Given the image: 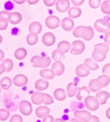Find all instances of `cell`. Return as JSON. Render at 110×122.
Listing matches in <instances>:
<instances>
[{
  "instance_id": "1",
  "label": "cell",
  "mask_w": 110,
  "mask_h": 122,
  "mask_svg": "<svg viewBox=\"0 0 110 122\" xmlns=\"http://www.w3.org/2000/svg\"><path fill=\"white\" fill-rule=\"evenodd\" d=\"M109 51V45L106 43H100L94 46L92 53V59L95 62H100L104 61L107 57V53Z\"/></svg>"
},
{
  "instance_id": "2",
  "label": "cell",
  "mask_w": 110,
  "mask_h": 122,
  "mask_svg": "<svg viewBox=\"0 0 110 122\" xmlns=\"http://www.w3.org/2000/svg\"><path fill=\"white\" fill-rule=\"evenodd\" d=\"M30 61L34 67L46 69L51 64L52 60L49 57H41L36 55L32 57Z\"/></svg>"
},
{
  "instance_id": "3",
  "label": "cell",
  "mask_w": 110,
  "mask_h": 122,
  "mask_svg": "<svg viewBox=\"0 0 110 122\" xmlns=\"http://www.w3.org/2000/svg\"><path fill=\"white\" fill-rule=\"evenodd\" d=\"M95 29L100 33H107L110 29V24L109 21H106L105 19H97L94 23Z\"/></svg>"
},
{
  "instance_id": "4",
  "label": "cell",
  "mask_w": 110,
  "mask_h": 122,
  "mask_svg": "<svg viewBox=\"0 0 110 122\" xmlns=\"http://www.w3.org/2000/svg\"><path fill=\"white\" fill-rule=\"evenodd\" d=\"M86 107L91 111H95L99 108L100 103L96 98L93 96H88L84 99Z\"/></svg>"
},
{
  "instance_id": "5",
  "label": "cell",
  "mask_w": 110,
  "mask_h": 122,
  "mask_svg": "<svg viewBox=\"0 0 110 122\" xmlns=\"http://www.w3.org/2000/svg\"><path fill=\"white\" fill-rule=\"evenodd\" d=\"M75 118L79 120L80 122H88L91 120L92 117L91 114L89 111L85 110H77L74 112Z\"/></svg>"
},
{
  "instance_id": "6",
  "label": "cell",
  "mask_w": 110,
  "mask_h": 122,
  "mask_svg": "<svg viewBox=\"0 0 110 122\" xmlns=\"http://www.w3.org/2000/svg\"><path fill=\"white\" fill-rule=\"evenodd\" d=\"M85 48H86L85 44L82 41H75L72 42V48L71 49V53L73 55H80L84 51Z\"/></svg>"
},
{
  "instance_id": "7",
  "label": "cell",
  "mask_w": 110,
  "mask_h": 122,
  "mask_svg": "<svg viewBox=\"0 0 110 122\" xmlns=\"http://www.w3.org/2000/svg\"><path fill=\"white\" fill-rule=\"evenodd\" d=\"M94 30L91 26H83V28L80 31V37L83 38L86 41H91L94 37Z\"/></svg>"
},
{
  "instance_id": "8",
  "label": "cell",
  "mask_w": 110,
  "mask_h": 122,
  "mask_svg": "<svg viewBox=\"0 0 110 122\" xmlns=\"http://www.w3.org/2000/svg\"><path fill=\"white\" fill-rule=\"evenodd\" d=\"M59 18L55 15H50L47 17L45 20V24L49 29L54 30L58 28L60 25Z\"/></svg>"
},
{
  "instance_id": "9",
  "label": "cell",
  "mask_w": 110,
  "mask_h": 122,
  "mask_svg": "<svg viewBox=\"0 0 110 122\" xmlns=\"http://www.w3.org/2000/svg\"><path fill=\"white\" fill-rule=\"evenodd\" d=\"M19 110L24 116H30L32 112V104L27 100H23L19 103Z\"/></svg>"
},
{
  "instance_id": "10",
  "label": "cell",
  "mask_w": 110,
  "mask_h": 122,
  "mask_svg": "<svg viewBox=\"0 0 110 122\" xmlns=\"http://www.w3.org/2000/svg\"><path fill=\"white\" fill-rule=\"evenodd\" d=\"M28 77L23 74L17 75L13 78V84L17 87L25 86L28 84Z\"/></svg>"
},
{
  "instance_id": "11",
  "label": "cell",
  "mask_w": 110,
  "mask_h": 122,
  "mask_svg": "<svg viewBox=\"0 0 110 122\" xmlns=\"http://www.w3.org/2000/svg\"><path fill=\"white\" fill-rule=\"evenodd\" d=\"M51 70L55 74V76H61L64 72L65 66L61 61H55L52 65Z\"/></svg>"
},
{
  "instance_id": "12",
  "label": "cell",
  "mask_w": 110,
  "mask_h": 122,
  "mask_svg": "<svg viewBox=\"0 0 110 122\" xmlns=\"http://www.w3.org/2000/svg\"><path fill=\"white\" fill-rule=\"evenodd\" d=\"M42 42L47 46H52L55 44V36L51 32H47L42 36Z\"/></svg>"
},
{
  "instance_id": "13",
  "label": "cell",
  "mask_w": 110,
  "mask_h": 122,
  "mask_svg": "<svg viewBox=\"0 0 110 122\" xmlns=\"http://www.w3.org/2000/svg\"><path fill=\"white\" fill-rule=\"evenodd\" d=\"M45 100V93L36 91L31 97V101L35 105H41L44 103Z\"/></svg>"
},
{
  "instance_id": "14",
  "label": "cell",
  "mask_w": 110,
  "mask_h": 122,
  "mask_svg": "<svg viewBox=\"0 0 110 122\" xmlns=\"http://www.w3.org/2000/svg\"><path fill=\"white\" fill-rule=\"evenodd\" d=\"M56 9L59 12H65L70 8V1L69 0H59L55 3Z\"/></svg>"
},
{
  "instance_id": "15",
  "label": "cell",
  "mask_w": 110,
  "mask_h": 122,
  "mask_svg": "<svg viewBox=\"0 0 110 122\" xmlns=\"http://www.w3.org/2000/svg\"><path fill=\"white\" fill-rule=\"evenodd\" d=\"M103 87L102 82L99 78L92 79L89 83V91L91 92H99Z\"/></svg>"
},
{
  "instance_id": "16",
  "label": "cell",
  "mask_w": 110,
  "mask_h": 122,
  "mask_svg": "<svg viewBox=\"0 0 110 122\" xmlns=\"http://www.w3.org/2000/svg\"><path fill=\"white\" fill-rule=\"evenodd\" d=\"M110 97V94L106 91H100L96 95L95 98L99 102L100 105H104L107 102L108 99Z\"/></svg>"
},
{
  "instance_id": "17",
  "label": "cell",
  "mask_w": 110,
  "mask_h": 122,
  "mask_svg": "<svg viewBox=\"0 0 110 122\" xmlns=\"http://www.w3.org/2000/svg\"><path fill=\"white\" fill-rule=\"evenodd\" d=\"M74 21L70 17H64L61 21V26L63 29L67 32L71 31L74 28Z\"/></svg>"
},
{
  "instance_id": "18",
  "label": "cell",
  "mask_w": 110,
  "mask_h": 122,
  "mask_svg": "<svg viewBox=\"0 0 110 122\" xmlns=\"http://www.w3.org/2000/svg\"><path fill=\"white\" fill-rule=\"evenodd\" d=\"M50 109L47 106L41 105L39 106L36 110V115L39 118H45L49 115Z\"/></svg>"
},
{
  "instance_id": "19",
  "label": "cell",
  "mask_w": 110,
  "mask_h": 122,
  "mask_svg": "<svg viewBox=\"0 0 110 122\" xmlns=\"http://www.w3.org/2000/svg\"><path fill=\"white\" fill-rule=\"evenodd\" d=\"M39 75L43 78V80H52L55 78V73L51 69H42L39 72Z\"/></svg>"
},
{
  "instance_id": "20",
  "label": "cell",
  "mask_w": 110,
  "mask_h": 122,
  "mask_svg": "<svg viewBox=\"0 0 110 122\" xmlns=\"http://www.w3.org/2000/svg\"><path fill=\"white\" fill-rule=\"evenodd\" d=\"M75 73L79 77H86L89 75L90 71L83 64H79L75 69Z\"/></svg>"
},
{
  "instance_id": "21",
  "label": "cell",
  "mask_w": 110,
  "mask_h": 122,
  "mask_svg": "<svg viewBox=\"0 0 110 122\" xmlns=\"http://www.w3.org/2000/svg\"><path fill=\"white\" fill-rule=\"evenodd\" d=\"M42 29V25L38 21L32 22L29 26V32H30V33H34V34L38 35L41 32Z\"/></svg>"
},
{
  "instance_id": "22",
  "label": "cell",
  "mask_w": 110,
  "mask_h": 122,
  "mask_svg": "<svg viewBox=\"0 0 110 122\" xmlns=\"http://www.w3.org/2000/svg\"><path fill=\"white\" fill-rule=\"evenodd\" d=\"M49 82L47 80H43V79H39L35 83V87L39 92L42 91L46 90L48 88Z\"/></svg>"
},
{
  "instance_id": "23",
  "label": "cell",
  "mask_w": 110,
  "mask_h": 122,
  "mask_svg": "<svg viewBox=\"0 0 110 122\" xmlns=\"http://www.w3.org/2000/svg\"><path fill=\"white\" fill-rule=\"evenodd\" d=\"M85 67H86L88 70H93V71H95L97 70L99 68V64H98L96 62L93 61V59L88 58L86 59L84 62V64Z\"/></svg>"
},
{
  "instance_id": "24",
  "label": "cell",
  "mask_w": 110,
  "mask_h": 122,
  "mask_svg": "<svg viewBox=\"0 0 110 122\" xmlns=\"http://www.w3.org/2000/svg\"><path fill=\"white\" fill-rule=\"evenodd\" d=\"M82 14V10L79 7H71L68 9V15L71 19L78 18Z\"/></svg>"
},
{
  "instance_id": "25",
  "label": "cell",
  "mask_w": 110,
  "mask_h": 122,
  "mask_svg": "<svg viewBox=\"0 0 110 122\" xmlns=\"http://www.w3.org/2000/svg\"><path fill=\"white\" fill-rule=\"evenodd\" d=\"M53 97L58 101H63L66 98V93L63 89H56L53 92Z\"/></svg>"
},
{
  "instance_id": "26",
  "label": "cell",
  "mask_w": 110,
  "mask_h": 122,
  "mask_svg": "<svg viewBox=\"0 0 110 122\" xmlns=\"http://www.w3.org/2000/svg\"><path fill=\"white\" fill-rule=\"evenodd\" d=\"M57 48L65 53H68L69 51L71 50L72 46L70 42L67 41H62L57 44Z\"/></svg>"
},
{
  "instance_id": "27",
  "label": "cell",
  "mask_w": 110,
  "mask_h": 122,
  "mask_svg": "<svg viewBox=\"0 0 110 122\" xmlns=\"http://www.w3.org/2000/svg\"><path fill=\"white\" fill-rule=\"evenodd\" d=\"M22 18H23L22 15L20 13L15 12L12 13L10 19L9 20V22L12 25H17L21 23Z\"/></svg>"
},
{
  "instance_id": "28",
  "label": "cell",
  "mask_w": 110,
  "mask_h": 122,
  "mask_svg": "<svg viewBox=\"0 0 110 122\" xmlns=\"http://www.w3.org/2000/svg\"><path fill=\"white\" fill-rule=\"evenodd\" d=\"M66 91H67V93L69 97H73L75 96L77 92V84L75 83H70L66 87Z\"/></svg>"
},
{
  "instance_id": "29",
  "label": "cell",
  "mask_w": 110,
  "mask_h": 122,
  "mask_svg": "<svg viewBox=\"0 0 110 122\" xmlns=\"http://www.w3.org/2000/svg\"><path fill=\"white\" fill-rule=\"evenodd\" d=\"M12 84V81L9 77H4L0 81V86L3 90L9 89Z\"/></svg>"
},
{
  "instance_id": "30",
  "label": "cell",
  "mask_w": 110,
  "mask_h": 122,
  "mask_svg": "<svg viewBox=\"0 0 110 122\" xmlns=\"http://www.w3.org/2000/svg\"><path fill=\"white\" fill-rule=\"evenodd\" d=\"M27 55V51L25 49L23 48H19L17 50H16L14 53V56H15L16 59L21 61L26 57Z\"/></svg>"
},
{
  "instance_id": "31",
  "label": "cell",
  "mask_w": 110,
  "mask_h": 122,
  "mask_svg": "<svg viewBox=\"0 0 110 122\" xmlns=\"http://www.w3.org/2000/svg\"><path fill=\"white\" fill-rule=\"evenodd\" d=\"M39 39L38 35L34 33H30L26 37V42L30 46H34L37 42Z\"/></svg>"
},
{
  "instance_id": "32",
  "label": "cell",
  "mask_w": 110,
  "mask_h": 122,
  "mask_svg": "<svg viewBox=\"0 0 110 122\" xmlns=\"http://www.w3.org/2000/svg\"><path fill=\"white\" fill-rule=\"evenodd\" d=\"M52 59L55 61H61L65 58L64 53L59 50H55L52 52Z\"/></svg>"
},
{
  "instance_id": "33",
  "label": "cell",
  "mask_w": 110,
  "mask_h": 122,
  "mask_svg": "<svg viewBox=\"0 0 110 122\" xmlns=\"http://www.w3.org/2000/svg\"><path fill=\"white\" fill-rule=\"evenodd\" d=\"M2 64L4 66L6 72L10 71L14 67V62L11 59H6L5 60H3L2 62Z\"/></svg>"
},
{
  "instance_id": "34",
  "label": "cell",
  "mask_w": 110,
  "mask_h": 122,
  "mask_svg": "<svg viewBox=\"0 0 110 122\" xmlns=\"http://www.w3.org/2000/svg\"><path fill=\"white\" fill-rule=\"evenodd\" d=\"M12 13L9 12L8 11H1L0 12V21L8 23V21L10 19Z\"/></svg>"
},
{
  "instance_id": "35",
  "label": "cell",
  "mask_w": 110,
  "mask_h": 122,
  "mask_svg": "<svg viewBox=\"0 0 110 122\" xmlns=\"http://www.w3.org/2000/svg\"><path fill=\"white\" fill-rule=\"evenodd\" d=\"M83 92H86V93H88V94L90 93V91H89L88 88L86 86H84L83 87H79V88H77V94H76V98L79 101H80V100H83V95L81 94Z\"/></svg>"
},
{
  "instance_id": "36",
  "label": "cell",
  "mask_w": 110,
  "mask_h": 122,
  "mask_svg": "<svg viewBox=\"0 0 110 122\" xmlns=\"http://www.w3.org/2000/svg\"><path fill=\"white\" fill-rule=\"evenodd\" d=\"M102 12L106 14H110V1H104L101 5Z\"/></svg>"
},
{
  "instance_id": "37",
  "label": "cell",
  "mask_w": 110,
  "mask_h": 122,
  "mask_svg": "<svg viewBox=\"0 0 110 122\" xmlns=\"http://www.w3.org/2000/svg\"><path fill=\"white\" fill-rule=\"evenodd\" d=\"M98 78L100 80V82H102V86L103 87H106L107 86L109 85L110 84V78L109 77V76L106 75H103L99 76Z\"/></svg>"
},
{
  "instance_id": "38",
  "label": "cell",
  "mask_w": 110,
  "mask_h": 122,
  "mask_svg": "<svg viewBox=\"0 0 110 122\" xmlns=\"http://www.w3.org/2000/svg\"><path fill=\"white\" fill-rule=\"evenodd\" d=\"M10 114V113L8 110L5 109H0V120L5 121L9 118Z\"/></svg>"
},
{
  "instance_id": "39",
  "label": "cell",
  "mask_w": 110,
  "mask_h": 122,
  "mask_svg": "<svg viewBox=\"0 0 110 122\" xmlns=\"http://www.w3.org/2000/svg\"><path fill=\"white\" fill-rule=\"evenodd\" d=\"M100 0H89V5L91 8L93 9H96L99 8L100 5Z\"/></svg>"
},
{
  "instance_id": "40",
  "label": "cell",
  "mask_w": 110,
  "mask_h": 122,
  "mask_svg": "<svg viewBox=\"0 0 110 122\" xmlns=\"http://www.w3.org/2000/svg\"><path fill=\"white\" fill-rule=\"evenodd\" d=\"M45 102H44V104L45 105H51L54 102V100H53V98L52 96H50L48 94H47V93H45Z\"/></svg>"
},
{
  "instance_id": "41",
  "label": "cell",
  "mask_w": 110,
  "mask_h": 122,
  "mask_svg": "<svg viewBox=\"0 0 110 122\" xmlns=\"http://www.w3.org/2000/svg\"><path fill=\"white\" fill-rule=\"evenodd\" d=\"M83 26H79L75 28L74 30H73V35L74 37L76 38H80V31L83 28Z\"/></svg>"
},
{
  "instance_id": "42",
  "label": "cell",
  "mask_w": 110,
  "mask_h": 122,
  "mask_svg": "<svg viewBox=\"0 0 110 122\" xmlns=\"http://www.w3.org/2000/svg\"><path fill=\"white\" fill-rule=\"evenodd\" d=\"M23 118L19 114H14L12 116H11L9 122H23Z\"/></svg>"
},
{
  "instance_id": "43",
  "label": "cell",
  "mask_w": 110,
  "mask_h": 122,
  "mask_svg": "<svg viewBox=\"0 0 110 122\" xmlns=\"http://www.w3.org/2000/svg\"><path fill=\"white\" fill-rule=\"evenodd\" d=\"M102 73L104 75L109 76L110 74V64H106L102 69Z\"/></svg>"
},
{
  "instance_id": "44",
  "label": "cell",
  "mask_w": 110,
  "mask_h": 122,
  "mask_svg": "<svg viewBox=\"0 0 110 122\" xmlns=\"http://www.w3.org/2000/svg\"><path fill=\"white\" fill-rule=\"evenodd\" d=\"M43 2H44V3H45L46 6H52L56 3L57 1H55V0H44Z\"/></svg>"
},
{
  "instance_id": "45",
  "label": "cell",
  "mask_w": 110,
  "mask_h": 122,
  "mask_svg": "<svg viewBox=\"0 0 110 122\" xmlns=\"http://www.w3.org/2000/svg\"><path fill=\"white\" fill-rule=\"evenodd\" d=\"M13 7H14V5L12 3L11 1H7V2L5 3V9H6L7 10H12V9H13Z\"/></svg>"
},
{
  "instance_id": "46",
  "label": "cell",
  "mask_w": 110,
  "mask_h": 122,
  "mask_svg": "<svg viewBox=\"0 0 110 122\" xmlns=\"http://www.w3.org/2000/svg\"><path fill=\"white\" fill-rule=\"evenodd\" d=\"M42 122H55V120H54L53 116L48 115L46 118H43Z\"/></svg>"
},
{
  "instance_id": "47",
  "label": "cell",
  "mask_w": 110,
  "mask_h": 122,
  "mask_svg": "<svg viewBox=\"0 0 110 122\" xmlns=\"http://www.w3.org/2000/svg\"><path fill=\"white\" fill-rule=\"evenodd\" d=\"M104 42L106 44L109 45L110 43V32H108L106 33L105 37H104Z\"/></svg>"
},
{
  "instance_id": "48",
  "label": "cell",
  "mask_w": 110,
  "mask_h": 122,
  "mask_svg": "<svg viewBox=\"0 0 110 122\" xmlns=\"http://www.w3.org/2000/svg\"><path fill=\"white\" fill-rule=\"evenodd\" d=\"M84 2V0H81V1H79V0H72V4L74 6H80L81 5H83V3Z\"/></svg>"
},
{
  "instance_id": "49",
  "label": "cell",
  "mask_w": 110,
  "mask_h": 122,
  "mask_svg": "<svg viewBox=\"0 0 110 122\" xmlns=\"http://www.w3.org/2000/svg\"><path fill=\"white\" fill-rule=\"evenodd\" d=\"M8 27V23H4L0 21V30H5Z\"/></svg>"
},
{
  "instance_id": "50",
  "label": "cell",
  "mask_w": 110,
  "mask_h": 122,
  "mask_svg": "<svg viewBox=\"0 0 110 122\" xmlns=\"http://www.w3.org/2000/svg\"><path fill=\"white\" fill-rule=\"evenodd\" d=\"M88 122H100V119L96 116H92L91 120Z\"/></svg>"
},
{
  "instance_id": "51",
  "label": "cell",
  "mask_w": 110,
  "mask_h": 122,
  "mask_svg": "<svg viewBox=\"0 0 110 122\" xmlns=\"http://www.w3.org/2000/svg\"><path fill=\"white\" fill-rule=\"evenodd\" d=\"M4 72H5V69L4 66L2 64H0V75L3 74Z\"/></svg>"
},
{
  "instance_id": "52",
  "label": "cell",
  "mask_w": 110,
  "mask_h": 122,
  "mask_svg": "<svg viewBox=\"0 0 110 122\" xmlns=\"http://www.w3.org/2000/svg\"><path fill=\"white\" fill-rule=\"evenodd\" d=\"M5 57V53L2 50H0V62L2 61Z\"/></svg>"
},
{
  "instance_id": "53",
  "label": "cell",
  "mask_w": 110,
  "mask_h": 122,
  "mask_svg": "<svg viewBox=\"0 0 110 122\" xmlns=\"http://www.w3.org/2000/svg\"><path fill=\"white\" fill-rule=\"evenodd\" d=\"M27 2L30 5H34L37 3L39 2V1L38 0H36V1H30V0H28V1H27Z\"/></svg>"
},
{
  "instance_id": "54",
  "label": "cell",
  "mask_w": 110,
  "mask_h": 122,
  "mask_svg": "<svg viewBox=\"0 0 110 122\" xmlns=\"http://www.w3.org/2000/svg\"><path fill=\"white\" fill-rule=\"evenodd\" d=\"M12 32V34H14V35H16V34L18 32V28H13Z\"/></svg>"
},
{
  "instance_id": "55",
  "label": "cell",
  "mask_w": 110,
  "mask_h": 122,
  "mask_svg": "<svg viewBox=\"0 0 110 122\" xmlns=\"http://www.w3.org/2000/svg\"><path fill=\"white\" fill-rule=\"evenodd\" d=\"M55 122H66L65 120L61 119V118H57L56 120H55Z\"/></svg>"
},
{
  "instance_id": "56",
  "label": "cell",
  "mask_w": 110,
  "mask_h": 122,
  "mask_svg": "<svg viewBox=\"0 0 110 122\" xmlns=\"http://www.w3.org/2000/svg\"><path fill=\"white\" fill-rule=\"evenodd\" d=\"M14 2L17 3V4L21 5V4H23V3H24L25 2V0H23V1H16V0H15V1H14Z\"/></svg>"
},
{
  "instance_id": "57",
  "label": "cell",
  "mask_w": 110,
  "mask_h": 122,
  "mask_svg": "<svg viewBox=\"0 0 110 122\" xmlns=\"http://www.w3.org/2000/svg\"><path fill=\"white\" fill-rule=\"evenodd\" d=\"M110 111V108H108V109L107 110V111H106V116H107V117H108V119H110V115L109 114Z\"/></svg>"
},
{
  "instance_id": "58",
  "label": "cell",
  "mask_w": 110,
  "mask_h": 122,
  "mask_svg": "<svg viewBox=\"0 0 110 122\" xmlns=\"http://www.w3.org/2000/svg\"><path fill=\"white\" fill-rule=\"evenodd\" d=\"M70 122H80L79 120H77L76 118H73V119L70 120Z\"/></svg>"
},
{
  "instance_id": "59",
  "label": "cell",
  "mask_w": 110,
  "mask_h": 122,
  "mask_svg": "<svg viewBox=\"0 0 110 122\" xmlns=\"http://www.w3.org/2000/svg\"><path fill=\"white\" fill-rule=\"evenodd\" d=\"M2 41H3V37H2V36L0 35V44L2 42Z\"/></svg>"
},
{
  "instance_id": "60",
  "label": "cell",
  "mask_w": 110,
  "mask_h": 122,
  "mask_svg": "<svg viewBox=\"0 0 110 122\" xmlns=\"http://www.w3.org/2000/svg\"><path fill=\"white\" fill-rule=\"evenodd\" d=\"M0 93H1V88H0Z\"/></svg>"
}]
</instances>
